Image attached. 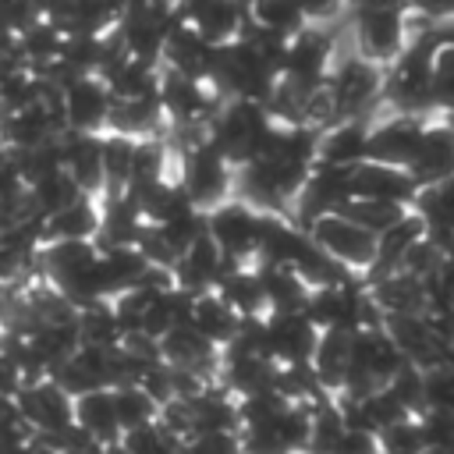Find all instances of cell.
Wrapping results in <instances>:
<instances>
[{
	"mask_svg": "<svg viewBox=\"0 0 454 454\" xmlns=\"http://www.w3.org/2000/svg\"><path fill=\"white\" fill-rule=\"evenodd\" d=\"M174 156H177V163H174L177 184L199 213H209L220 202L234 199V167L209 142L174 149Z\"/></svg>",
	"mask_w": 454,
	"mask_h": 454,
	"instance_id": "cell-1",
	"label": "cell"
},
{
	"mask_svg": "<svg viewBox=\"0 0 454 454\" xmlns=\"http://www.w3.org/2000/svg\"><path fill=\"white\" fill-rule=\"evenodd\" d=\"M337 60V32L330 25H305L284 43L280 82L298 92H316Z\"/></svg>",
	"mask_w": 454,
	"mask_h": 454,
	"instance_id": "cell-2",
	"label": "cell"
},
{
	"mask_svg": "<svg viewBox=\"0 0 454 454\" xmlns=\"http://www.w3.org/2000/svg\"><path fill=\"white\" fill-rule=\"evenodd\" d=\"M404 365V355L397 344L387 337L383 326H362L351 333V351H348V376L337 397H358L376 387H383L397 369Z\"/></svg>",
	"mask_w": 454,
	"mask_h": 454,
	"instance_id": "cell-3",
	"label": "cell"
},
{
	"mask_svg": "<svg viewBox=\"0 0 454 454\" xmlns=\"http://www.w3.org/2000/svg\"><path fill=\"white\" fill-rule=\"evenodd\" d=\"M301 231L309 234V241H312L323 255H330V259L340 262L348 273H355V277L365 280V273H369V266H372V259H376V234H372V231L358 227V223L348 220L344 213H319V216H312Z\"/></svg>",
	"mask_w": 454,
	"mask_h": 454,
	"instance_id": "cell-4",
	"label": "cell"
},
{
	"mask_svg": "<svg viewBox=\"0 0 454 454\" xmlns=\"http://www.w3.org/2000/svg\"><path fill=\"white\" fill-rule=\"evenodd\" d=\"M351 39H355V53L387 67L390 60H397V53L408 46V7L390 4V7H365V11H351Z\"/></svg>",
	"mask_w": 454,
	"mask_h": 454,
	"instance_id": "cell-5",
	"label": "cell"
},
{
	"mask_svg": "<svg viewBox=\"0 0 454 454\" xmlns=\"http://www.w3.org/2000/svg\"><path fill=\"white\" fill-rule=\"evenodd\" d=\"M383 92V67L351 53L344 60H333L326 74V96L333 106V121L340 117H369V106Z\"/></svg>",
	"mask_w": 454,
	"mask_h": 454,
	"instance_id": "cell-6",
	"label": "cell"
},
{
	"mask_svg": "<svg viewBox=\"0 0 454 454\" xmlns=\"http://www.w3.org/2000/svg\"><path fill=\"white\" fill-rule=\"evenodd\" d=\"M309 433H312V404L291 401L270 422L238 429V443L241 454H305Z\"/></svg>",
	"mask_w": 454,
	"mask_h": 454,
	"instance_id": "cell-7",
	"label": "cell"
},
{
	"mask_svg": "<svg viewBox=\"0 0 454 454\" xmlns=\"http://www.w3.org/2000/svg\"><path fill=\"white\" fill-rule=\"evenodd\" d=\"M14 411L32 429L35 443H53L57 436H64L74 426L71 422V397L50 376H43L35 383H25L14 394Z\"/></svg>",
	"mask_w": 454,
	"mask_h": 454,
	"instance_id": "cell-8",
	"label": "cell"
},
{
	"mask_svg": "<svg viewBox=\"0 0 454 454\" xmlns=\"http://www.w3.org/2000/svg\"><path fill=\"white\" fill-rule=\"evenodd\" d=\"M259 231H262V213L245 206L241 199H227L206 213V234L234 262H255Z\"/></svg>",
	"mask_w": 454,
	"mask_h": 454,
	"instance_id": "cell-9",
	"label": "cell"
},
{
	"mask_svg": "<svg viewBox=\"0 0 454 454\" xmlns=\"http://www.w3.org/2000/svg\"><path fill=\"white\" fill-rule=\"evenodd\" d=\"M110 89L99 74H78L60 85V117L64 131H82V135H103L106 131V114H110Z\"/></svg>",
	"mask_w": 454,
	"mask_h": 454,
	"instance_id": "cell-10",
	"label": "cell"
},
{
	"mask_svg": "<svg viewBox=\"0 0 454 454\" xmlns=\"http://www.w3.org/2000/svg\"><path fill=\"white\" fill-rule=\"evenodd\" d=\"M262 330H266V351L280 369L309 365L319 340V326L305 312H266Z\"/></svg>",
	"mask_w": 454,
	"mask_h": 454,
	"instance_id": "cell-11",
	"label": "cell"
},
{
	"mask_svg": "<svg viewBox=\"0 0 454 454\" xmlns=\"http://www.w3.org/2000/svg\"><path fill=\"white\" fill-rule=\"evenodd\" d=\"M422 128H426L422 117H404V114H390L383 121H369V149H365V160L408 170V163L419 153Z\"/></svg>",
	"mask_w": 454,
	"mask_h": 454,
	"instance_id": "cell-12",
	"label": "cell"
},
{
	"mask_svg": "<svg viewBox=\"0 0 454 454\" xmlns=\"http://www.w3.org/2000/svg\"><path fill=\"white\" fill-rule=\"evenodd\" d=\"M408 174L419 188L454 177V121L450 117H426L422 142L415 160L408 163Z\"/></svg>",
	"mask_w": 454,
	"mask_h": 454,
	"instance_id": "cell-13",
	"label": "cell"
},
{
	"mask_svg": "<svg viewBox=\"0 0 454 454\" xmlns=\"http://www.w3.org/2000/svg\"><path fill=\"white\" fill-rule=\"evenodd\" d=\"M234 266V259H227L209 234L195 238L170 266V277H174V287L188 291V294H199V291H213L216 280Z\"/></svg>",
	"mask_w": 454,
	"mask_h": 454,
	"instance_id": "cell-14",
	"label": "cell"
},
{
	"mask_svg": "<svg viewBox=\"0 0 454 454\" xmlns=\"http://www.w3.org/2000/svg\"><path fill=\"white\" fill-rule=\"evenodd\" d=\"M177 11L184 18V25H192L209 46L234 43L248 21L241 0H184V4H177Z\"/></svg>",
	"mask_w": 454,
	"mask_h": 454,
	"instance_id": "cell-15",
	"label": "cell"
},
{
	"mask_svg": "<svg viewBox=\"0 0 454 454\" xmlns=\"http://www.w3.org/2000/svg\"><path fill=\"white\" fill-rule=\"evenodd\" d=\"M60 160L64 174L78 184L82 195H103V135L60 131Z\"/></svg>",
	"mask_w": 454,
	"mask_h": 454,
	"instance_id": "cell-16",
	"label": "cell"
},
{
	"mask_svg": "<svg viewBox=\"0 0 454 454\" xmlns=\"http://www.w3.org/2000/svg\"><path fill=\"white\" fill-rule=\"evenodd\" d=\"M351 199H380V202H397V206H411L419 184L411 181L408 170L401 167H387V163H372L362 160L351 167Z\"/></svg>",
	"mask_w": 454,
	"mask_h": 454,
	"instance_id": "cell-17",
	"label": "cell"
},
{
	"mask_svg": "<svg viewBox=\"0 0 454 454\" xmlns=\"http://www.w3.org/2000/svg\"><path fill=\"white\" fill-rule=\"evenodd\" d=\"M160 362L174 365V369H188V372H199L206 380H216V362H220V348L209 344L199 330H192L188 323L167 330L160 340Z\"/></svg>",
	"mask_w": 454,
	"mask_h": 454,
	"instance_id": "cell-18",
	"label": "cell"
},
{
	"mask_svg": "<svg viewBox=\"0 0 454 454\" xmlns=\"http://www.w3.org/2000/svg\"><path fill=\"white\" fill-rule=\"evenodd\" d=\"M369 149V117H340L319 131L316 163L326 167H355Z\"/></svg>",
	"mask_w": 454,
	"mask_h": 454,
	"instance_id": "cell-19",
	"label": "cell"
},
{
	"mask_svg": "<svg viewBox=\"0 0 454 454\" xmlns=\"http://www.w3.org/2000/svg\"><path fill=\"white\" fill-rule=\"evenodd\" d=\"M209 57H213V46H209L192 25H184V18H177V25H174V28L167 32V39H163L160 67H163V71H174V74H184V78L206 82Z\"/></svg>",
	"mask_w": 454,
	"mask_h": 454,
	"instance_id": "cell-20",
	"label": "cell"
},
{
	"mask_svg": "<svg viewBox=\"0 0 454 454\" xmlns=\"http://www.w3.org/2000/svg\"><path fill=\"white\" fill-rule=\"evenodd\" d=\"M71 422L78 433H85L96 447H114L121 443V426H117V411H114V394L110 387L103 390H89L71 397Z\"/></svg>",
	"mask_w": 454,
	"mask_h": 454,
	"instance_id": "cell-21",
	"label": "cell"
},
{
	"mask_svg": "<svg viewBox=\"0 0 454 454\" xmlns=\"http://www.w3.org/2000/svg\"><path fill=\"white\" fill-rule=\"evenodd\" d=\"M99 231V199L78 195L64 209L39 220V241H96Z\"/></svg>",
	"mask_w": 454,
	"mask_h": 454,
	"instance_id": "cell-22",
	"label": "cell"
},
{
	"mask_svg": "<svg viewBox=\"0 0 454 454\" xmlns=\"http://www.w3.org/2000/svg\"><path fill=\"white\" fill-rule=\"evenodd\" d=\"M163 110L156 92L138 96V99H114L106 114V131L103 135H124V138H160L163 128Z\"/></svg>",
	"mask_w": 454,
	"mask_h": 454,
	"instance_id": "cell-23",
	"label": "cell"
},
{
	"mask_svg": "<svg viewBox=\"0 0 454 454\" xmlns=\"http://www.w3.org/2000/svg\"><path fill=\"white\" fill-rule=\"evenodd\" d=\"M348 351H351V333L344 330H319L316 351L309 358V369L326 397H337L348 376Z\"/></svg>",
	"mask_w": 454,
	"mask_h": 454,
	"instance_id": "cell-24",
	"label": "cell"
},
{
	"mask_svg": "<svg viewBox=\"0 0 454 454\" xmlns=\"http://www.w3.org/2000/svg\"><path fill=\"white\" fill-rule=\"evenodd\" d=\"M241 319H252V316H266V294H262V280H259V270L255 262H234L213 287Z\"/></svg>",
	"mask_w": 454,
	"mask_h": 454,
	"instance_id": "cell-25",
	"label": "cell"
},
{
	"mask_svg": "<svg viewBox=\"0 0 454 454\" xmlns=\"http://www.w3.org/2000/svg\"><path fill=\"white\" fill-rule=\"evenodd\" d=\"M188 326H192V330H199L209 344L223 348V344L238 333L241 316H238V312H234V309H231L216 291H199V294H192Z\"/></svg>",
	"mask_w": 454,
	"mask_h": 454,
	"instance_id": "cell-26",
	"label": "cell"
},
{
	"mask_svg": "<svg viewBox=\"0 0 454 454\" xmlns=\"http://www.w3.org/2000/svg\"><path fill=\"white\" fill-rule=\"evenodd\" d=\"M266 294V312H301L309 301V284L291 266H255Z\"/></svg>",
	"mask_w": 454,
	"mask_h": 454,
	"instance_id": "cell-27",
	"label": "cell"
},
{
	"mask_svg": "<svg viewBox=\"0 0 454 454\" xmlns=\"http://www.w3.org/2000/svg\"><path fill=\"white\" fill-rule=\"evenodd\" d=\"M245 18L255 28H262L270 35H280V39H291L298 28H305V18H301L294 0H248Z\"/></svg>",
	"mask_w": 454,
	"mask_h": 454,
	"instance_id": "cell-28",
	"label": "cell"
},
{
	"mask_svg": "<svg viewBox=\"0 0 454 454\" xmlns=\"http://www.w3.org/2000/svg\"><path fill=\"white\" fill-rule=\"evenodd\" d=\"M114 394V411H117V426H121V436L131 433V429H142V426H153L160 419V404L138 387V383H124V387H110Z\"/></svg>",
	"mask_w": 454,
	"mask_h": 454,
	"instance_id": "cell-29",
	"label": "cell"
},
{
	"mask_svg": "<svg viewBox=\"0 0 454 454\" xmlns=\"http://www.w3.org/2000/svg\"><path fill=\"white\" fill-rule=\"evenodd\" d=\"M429 92H433V110L443 117H454V46L450 43H440L433 50Z\"/></svg>",
	"mask_w": 454,
	"mask_h": 454,
	"instance_id": "cell-30",
	"label": "cell"
},
{
	"mask_svg": "<svg viewBox=\"0 0 454 454\" xmlns=\"http://www.w3.org/2000/svg\"><path fill=\"white\" fill-rule=\"evenodd\" d=\"M408 206H397V202H380V199H344V206L340 209H333V213H344L348 220H355L358 227H365V231H372V234H380V231H387L394 220H401V213H404Z\"/></svg>",
	"mask_w": 454,
	"mask_h": 454,
	"instance_id": "cell-31",
	"label": "cell"
},
{
	"mask_svg": "<svg viewBox=\"0 0 454 454\" xmlns=\"http://www.w3.org/2000/svg\"><path fill=\"white\" fill-rule=\"evenodd\" d=\"M234 404H238V429H245V426H262L273 415H280L291 404V397H284L277 387H270V390H255V394L234 397Z\"/></svg>",
	"mask_w": 454,
	"mask_h": 454,
	"instance_id": "cell-32",
	"label": "cell"
},
{
	"mask_svg": "<svg viewBox=\"0 0 454 454\" xmlns=\"http://www.w3.org/2000/svg\"><path fill=\"white\" fill-rule=\"evenodd\" d=\"M376 447L383 454H426V440H422L419 419L415 415H404V419L383 426L376 433Z\"/></svg>",
	"mask_w": 454,
	"mask_h": 454,
	"instance_id": "cell-33",
	"label": "cell"
},
{
	"mask_svg": "<svg viewBox=\"0 0 454 454\" xmlns=\"http://www.w3.org/2000/svg\"><path fill=\"white\" fill-rule=\"evenodd\" d=\"M422 380H426V372H422L419 365L404 362L383 387L394 394V401H397L408 415H422V411H426V401H422Z\"/></svg>",
	"mask_w": 454,
	"mask_h": 454,
	"instance_id": "cell-34",
	"label": "cell"
},
{
	"mask_svg": "<svg viewBox=\"0 0 454 454\" xmlns=\"http://www.w3.org/2000/svg\"><path fill=\"white\" fill-rule=\"evenodd\" d=\"M117 447H121V454H177V440L160 422L124 433Z\"/></svg>",
	"mask_w": 454,
	"mask_h": 454,
	"instance_id": "cell-35",
	"label": "cell"
},
{
	"mask_svg": "<svg viewBox=\"0 0 454 454\" xmlns=\"http://www.w3.org/2000/svg\"><path fill=\"white\" fill-rule=\"evenodd\" d=\"M422 401H426V411H450L454 415V365L426 369Z\"/></svg>",
	"mask_w": 454,
	"mask_h": 454,
	"instance_id": "cell-36",
	"label": "cell"
},
{
	"mask_svg": "<svg viewBox=\"0 0 454 454\" xmlns=\"http://www.w3.org/2000/svg\"><path fill=\"white\" fill-rule=\"evenodd\" d=\"M177 454H241L238 443V429H223V433H192L177 443Z\"/></svg>",
	"mask_w": 454,
	"mask_h": 454,
	"instance_id": "cell-37",
	"label": "cell"
},
{
	"mask_svg": "<svg viewBox=\"0 0 454 454\" xmlns=\"http://www.w3.org/2000/svg\"><path fill=\"white\" fill-rule=\"evenodd\" d=\"M440 262H443V252L429 241V238H422V241H415L411 248H408V255L401 259V273H408V277H415V280H429L436 270H440Z\"/></svg>",
	"mask_w": 454,
	"mask_h": 454,
	"instance_id": "cell-38",
	"label": "cell"
},
{
	"mask_svg": "<svg viewBox=\"0 0 454 454\" xmlns=\"http://www.w3.org/2000/svg\"><path fill=\"white\" fill-rule=\"evenodd\" d=\"M415 419H419L426 450H433V447H454V415L450 411H422Z\"/></svg>",
	"mask_w": 454,
	"mask_h": 454,
	"instance_id": "cell-39",
	"label": "cell"
},
{
	"mask_svg": "<svg viewBox=\"0 0 454 454\" xmlns=\"http://www.w3.org/2000/svg\"><path fill=\"white\" fill-rule=\"evenodd\" d=\"M305 25H337V18L348 14V0H294Z\"/></svg>",
	"mask_w": 454,
	"mask_h": 454,
	"instance_id": "cell-40",
	"label": "cell"
},
{
	"mask_svg": "<svg viewBox=\"0 0 454 454\" xmlns=\"http://www.w3.org/2000/svg\"><path fill=\"white\" fill-rule=\"evenodd\" d=\"M380 447H376V436L372 433H362V429H348L344 426V433L333 440V447H330V454H376Z\"/></svg>",
	"mask_w": 454,
	"mask_h": 454,
	"instance_id": "cell-41",
	"label": "cell"
},
{
	"mask_svg": "<svg viewBox=\"0 0 454 454\" xmlns=\"http://www.w3.org/2000/svg\"><path fill=\"white\" fill-rule=\"evenodd\" d=\"M404 7L433 25H443L454 18V0H404Z\"/></svg>",
	"mask_w": 454,
	"mask_h": 454,
	"instance_id": "cell-42",
	"label": "cell"
},
{
	"mask_svg": "<svg viewBox=\"0 0 454 454\" xmlns=\"http://www.w3.org/2000/svg\"><path fill=\"white\" fill-rule=\"evenodd\" d=\"M21 270H25V259H21V255H14L7 245H0V284H4V287H11V284L21 277Z\"/></svg>",
	"mask_w": 454,
	"mask_h": 454,
	"instance_id": "cell-43",
	"label": "cell"
},
{
	"mask_svg": "<svg viewBox=\"0 0 454 454\" xmlns=\"http://www.w3.org/2000/svg\"><path fill=\"white\" fill-rule=\"evenodd\" d=\"M440 39H443V43H450V46H454V18H450V21H443V25H440Z\"/></svg>",
	"mask_w": 454,
	"mask_h": 454,
	"instance_id": "cell-44",
	"label": "cell"
},
{
	"mask_svg": "<svg viewBox=\"0 0 454 454\" xmlns=\"http://www.w3.org/2000/svg\"><path fill=\"white\" fill-rule=\"evenodd\" d=\"M7 305H11V287H4V284H0V319L7 316Z\"/></svg>",
	"mask_w": 454,
	"mask_h": 454,
	"instance_id": "cell-45",
	"label": "cell"
},
{
	"mask_svg": "<svg viewBox=\"0 0 454 454\" xmlns=\"http://www.w3.org/2000/svg\"><path fill=\"white\" fill-rule=\"evenodd\" d=\"M426 454H454V447H433V450H426Z\"/></svg>",
	"mask_w": 454,
	"mask_h": 454,
	"instance_id": "cell-46",
	"label": "cell"
},
{
	"mask_svg": "<svg viewBox=\"0 0 454 454\" xmlns=\"http://www.w3.org/2000/svg\"><path fill=\"white\" fill-rule=\"evenodd\" d=\"M376 454H383V450H376Z\"/></svg>",
	"mask_w": 454,
	"mask_h": 454,
	"instance_id": "cell-47",
	"label": "cell"
},
{
	"mask_svg": "<svg viewBox=\"0 0 454 454\" xmlns=\"http://www.w3.org/2000/svg\"><path fill=\"white\" fill-rule=\"evenodd\" d=\"M241 4H248V0H241Z\"/></svg>",
	"mask_w": 454,
	"mask_h": 454,
	"instance_id": "cell-48",
	"label": "cell"
},
{
	"mask_svg": "<svg viewBox=\"0 0 454 454\" xmlns=\"http://www.w3.org/2000/svg\"><path fill=\"white\" fill-rule=\"evenodd\" d=\"M450 121H454V117H450Z\"/></svg>",
	"mask_w": 454,
	"mask_h": 454,
	"instance_id": "cell-49",
	"label": "cell"
}]
</instances>
